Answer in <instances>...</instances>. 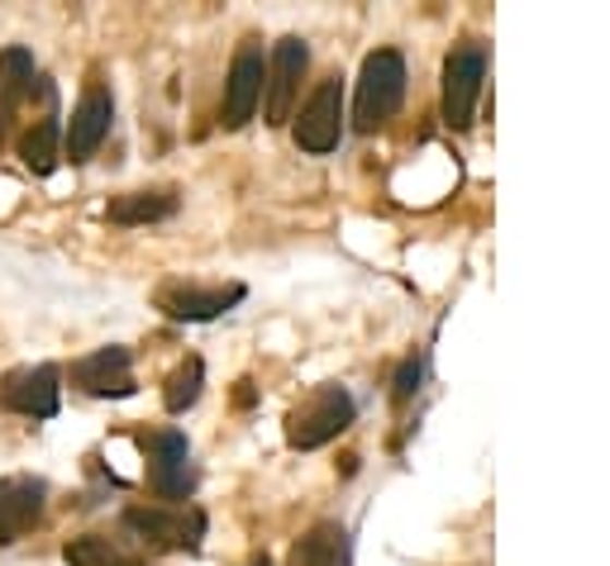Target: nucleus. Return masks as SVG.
<instances>
[{"instance_id": "1", "label": "nucleus", "mask_w": 610, "mask_h": 566, "mask_svg": "<svg viewBox=\"0 0 610 566\" xmlns=\"http://www.w3.org/2000/svg\"><path fill=\"white\" fill-rule=\"evenodd\" d=\"M400 100H406V58L400 48H378L362 58L358 96H354V129L358 134H378L396 120Z\"/></svg>"}, {"instance_id": "2", "label": "nucleus", "mask_w": 610, "mask_h": 566, "mask_svg": "<svg viewBox=\"0 0 610 566\" xmlns=\"http://www.w3.org/2000/svg\"><path fill=\"white\" fill-rule=\"evenodd\" d=\"M354 414H358L354 395L330 381V386L310 390L306 400L287 414V443L296 447V453H315V447H324V443L339 438V433L354 424Z\"/></svg>"}, {"instance_id": "3", "label": "nucleus", "mask_w": 610, "mask_h": 566, "mask_svg": "<svg viewBox=\"0 0 610 566\" xmlns=\"http://www.w3.org/2000/svg\"><path fill=\"white\" fill-rule=\"evenodd\" d=\"M482 82H487V44L467 38V44L453 48L448 62H444V124L448 129H467V124H473Z\"/></svg>"}, {"instance_id": "4", "label": "nucleus", "mask_w": 610, "mask_h": 566, "mask_svg": "<svg viewBox=\"0 0 610 566\" xmlns=\"http://www.w3.org/2000/svg\"><path fill=\"white\" fill-rule=\"evenodd\" d=\"M144 457H148V485L158 499H187L196 491V467H191V447L177 429L144 433Z\"/></svg>"}, {"instance_id": "5", "label": "nucleus", "mask_w": 610, "mask_h": 566, "mask_svg": "<svg viewBox=\"0 0 610 566\" xmlns=\"http://www.w3.org/2000/svg\"><path fill=\"white\" fill-rule=\"evenodd\" d=\"M339 134H344V82L339 76H324L315 96L296 115V148H306L310 157H324L339 148Z\"/></svg>"}, {"instance_id": "6", "label": "nucleus", "mask_w": 610, "mask_h": 566, "mask_svg": "<svg viewBox=\"0 0 610 566\" xmlns=\"http://www.w3.org/2000/svg\"><path fill=\"white\" fill-rule=\"evenodd\" d=\"M306 68H310V48H306V38H296L287 34L277 48H272V58H267V124L272 129H282L291 120V105L296 96H301V82H306Z\"/></svg>"}, {"instance_id": "7", "label": "nucleus", "mask_w": 610, "mask_h": 566, "mask_svg": "<svg viewBox=\"0 0 610 566\" xmlns=\"http://www.w3.org/2000/svg\"><path fill=\"white\" fill-rule=\"evenodd\" d=\"M263 86H267L263 38H243L229 62V82H225V129H243L253 120L258 100H263Z\"/></svg>"}, {"instance_id": "8", "label": "nucleus", "mask_w": 610, "mask_h": 566, "mask_svg": "<svg viewBox=\"0 0 610 566\" xmlns=\"http://www.w3.org/2000/svg\"><path fill=\"white\" fill-rule=\"evenodd\" d=\"M124 529L139 538V543H148V547H163V552H172V547H187V552H196L201 547V533H205V515L201 509H124Z\"/></svg>"}, {"instance_id": "9", "label": "nucleus", "mask_w": 610, "mask_h": 566, "mask_svg": "<svg viewBox=\"0 0 610 566\" xmlns=\"http://www.w3.org/2000/svg\"><path fill=\"white\" fill-rule=\"evenodd\" d=\"M243 300V286H196V281H172L158 291V310L167 320H187V324H205L219 320L225 310H234Z\"/></svg>"}, {"instance_id": "10", "label": "nucleus", "mask_w": 610, "mask_h": 566, "mask_svg": "<svg viewBox=\"0 0 610 566\" xmlns=\"http://www.w3.org/2000/svg\"><path fill=\"white\" fill-rule=\"evenodd\" d=\"M110 120H115L110 91L106 86H86V96L76 100V110H72L68 134H62V157H72V162H91L96 148L106 143V134H110Z\"/></svg>"}, {"instance_id": "11", "label": "nucleus", "mask_w": 610, "mask_h": 566, "mask_svg": "<svg viewBox=\"0 0 610 566\" xmlns=\"http://www.w3.org/2000/svg\"><path fill=\"white\" fill-rule=\"evenodd\" d=\"M58 381H62V372L53 362L20 366V372H10L5 386H0V405L15 414H29V419H53L58 414Z\"/></svg>"}, {"instance_id": "12", "label": "nucleus", "mask_w": 610, "mask_h": 566, "mask_svg": "<svg viewBox=\"0 0 610 566\" xmlns=\"http://www.w3.org/2000/svg\"><path fill=\"white\" fill-rule=\"evenodd\" d=\"M44 495H48V485L38 477L0 481V547L20 543V538L34 529L38 515H44Z\"/></svg>"}, {"instance_id": "13", "label": "nucleus", "mask_w": 610, "mask_h": 566, "mask_svg": "<svg viewBox=\"0 0 610 566\" xmlns=\"http://www.w3.org/2000/svg\"><path fill=\"white\" fill-rule=\"evenodd\" d=\"M72 381L91 395H115V400H124V395H134V376H129V348L110 344V348H96L91 358L72 362Z\"/></svg>"}, {"instance_id": "14", "label": "nucleus", "mask_w": 610, "mask_h": 566, "mask_svg": "<svg viewBox=\"0 0 610 566\" xmlns=\"http://www.w3.org/2000/svg\"><path fill=\"white\" fill-rule=\"evenodd\" d=\"M287 566H354V543H348V529L334 519H320L306 538H296Z\"/></svg>"}, {"instance_id": "15", "label": "nucleus", "mask_w": 610, "mask_h": 566, "mask_svg": "<svg viewBox=\"0 0 610 566\" xmlns=\"http://www.w3.org/2000/svg\"><path fill=\"white\" fill-rule=\"evenodd\" d=\"M29 82H34V52L29 48L0 52V143L10 139V124H15L20 100L29 96Z\"/></svg>"}, {"instance_id": "16", "label": "nucleus", "mask_w": 610, "mask_h": 566, "mask_svg": "<svg viewBox=\"0 0 610 566\" xmlns=\"http://www.w3.org/2000/svg\"><path fill=\"white\" fill-rule=\"evenodd\" d=\"M110 224H158L177 215V191H129L106 205Z\"/></svg>"}, {"instance_id": "17", "label": "nucleus", "mask_w": 610, "mask_h": 566, "mask_svg": "<svg viewBox=\"0 0 610 566\" xmlns=\"http://www.w3.org/2000/svg\"><path fill=\"white\" fill-rule=\"evenodd\" d=\"M58 157H62V124L53 120V115H44V120L20 139V162L29 167L34 177H53Z\"/></svg>"}, {"instance_id": "18", "label": "nucleus", "mask_w": 610, "mask_h": 566, "mask_svg": "<svg viewBox=\"0 0 610 566\" xmlns=\"http://www.w3.org/2000/svg\"><path fill=\"white\" fill-rule=\"evenodd\" d=\"M201 386H205V362L201 358H187L177 366L172 376H167V390H163V405L172 414H187L191 405L201 400Z\"/></svg>"}, {"instance_id": "19", "label": "nucleus", "mask_w": 610, "mask_h": 566, "mask_svg": "<svg viewBox=\"0 0 610 566\" xmlns=\"http://www.w3.org/2000/svg\"><path fill=\"white\" fill-rule=\"evenodd\" d=\"M62 562H68V566H129L120 557V547H115L110 538H100V533L72 538V543L62 547Z\"/></svg>"}, {"instance_id": "20", "label": "nucleus", "mask_w": 610, "mask_h": 566, "mask_svg": "<svg viewBox=\"0 0 610 566\" xmlns=\"http://www.w3.org/2000/svg\"><path fill=\"white\" fill-rule=\"evenodd\" d=\"M415 390H420V358H406L396 372V405H406Z\"/></svg>"}, {"instance_id": "21", "label": "nucleus", "mask_w": 610, "mask_h": 566, "mask_svg": "<svg viewBox=\"0 0 610 566\" xmlns=\"http://www.w3.org/2000/svg\"><path fill=\"white\" fill-rule=\"evenodd\" d=\"M249 566H272V557H267V552H263V557H253Z\"/></svg>"}]
</instances>
